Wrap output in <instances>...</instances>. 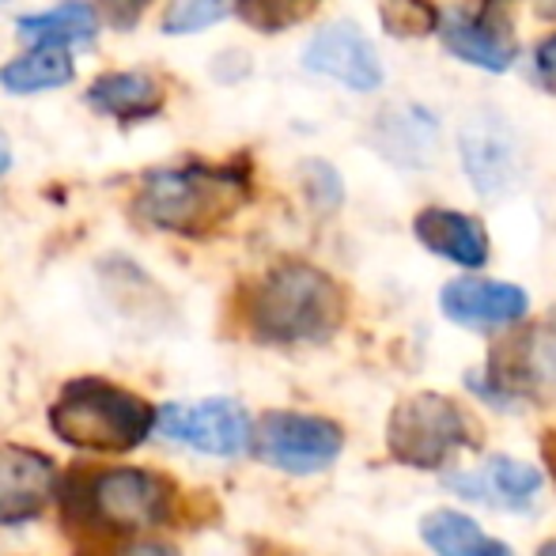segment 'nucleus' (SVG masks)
Masks as SVG:
<instances>
[{
    "mask_svg": "<svg viewBox=\"0 0 556 556\" xmlns=\"http://www.w3.org/2000/svg\"><path fill=\"white\" fill-rule=\"evenodd\" d=\"M247 330L265 344H323L344 326V288L311 262H280L247 292Z\"/></svg>",
    "mask_w": 556,
    "mask_h": 556,
    "instance_id": "1",
    "label": "nucleus"
},
{
    "mask_svg": "<svg viewBox=\"0 0 556 556\" xmlns=\"http://www.w3.org/2000/svg\"><path fill=\"white\" fill-rule=\"evenodd\" d=\"M250 198L247 163H182L163 167L140 182L137 216L160 231L175 235H208L213 227L231 220Z\"/></svg>",
    "mask_w": 556,
    "mask_h": 556,
    "instance_id": "2",
    "label": "nucleus"
},
{
    "mask_svg": "<svg viewBox=\"0 0 556 556\" xmlns=\"http://www.w3.org/2000/svg\"><path fill=\"white\" fill-rule=\"evenodd\" d=\"M175 484L152 469H76L65 484V515L88 534H144L175 515Z\"/></svg>",
    "mask_w": 556,
    "mask_h": 556,
    "instance_id": "3",
    "label": "nucleus"
},
{
    "mask_svg": "<svg viewBox=\"0 0 556 556\" xmlns=\"http://www.w3.org/2000/svg\"><path fill=\"white\" fill-rule=\"evenodd\" d=\"M160 409L106 379H73L50 405V428L61 443L122 454L152 435Z\"/></svg>",
    "mask_w": 556,
    "mask_h": 556,
    "instance_id": "4",
    "label": "nucleus"
},
{
    "mask_svg": "<svg viewBox=\"0 0 556 556\" xmlns=\"http://www.w3.org/2000/svg\"><path fill=\"white\" fill-rule=\"evenodd\" d=\"M469 413L446 394H413L394 405L387 425V451L413 469H440L454 451L473 446Z\"/></svg>",
    "mask_w": 556,
    "mask_h": 556,
    "instance_id": "5",
    "label": "nucleus"
},
{
    "mask_svg": "<svg viewBox=\"0 0 556 556\" xmlns=\"http://www.w3.org/2000/svg\"><path fill=\"white\" fill-rule=\"evenodd\" d=\"M458 167L466 182L473 186L477 198L484 201H504L527 178V152L496 106H477L462 117L458 125Z\"/></svg>",
    "mask_w": 556,
    "mask_h": 556,
    "instance_id": "6",
    "label": "nucleus"
},
{
    "mask_svg": "<svg viewBox=\"0 0 556 556\" xmlns=\"http://www.w3.org/2000/svg\"><path fill=\"white\" fill-rule=\"evenodd\" d=\"M469 387L500 409L515 402L556 397V333L538 326V330H527L515 341L500 344L489 367L469 375Z\"/></svg>",
    "mask_w": 556,
    "mask_h": 556,
    "instance_id": "7",
    "label": "nucleus"
},
{
    "mask_svg": "<svg viewBox=\"0 0 556 556\" xmlns=\"http://www.w3.org/2000/svg\"><path fill=\"white\" fill-rule=\"evenodd\" d=\"M440 46L462 65H473L481 73L504 76L519 61V38L515 23L504 12V4H451L440 12Z\"/></svg>",
    "mask_w": 556,
    "mask_h": 556,
    "instance_id": "8",
    "label": "nucleus"
},
{
    "mask_svg": "<svg viewBox=\"0 0 556 556\" xmlns=\"http://www.w3.org/2000/svg\"><path fill=\"white\" fill-rule=\"evenodd\" d=\"M344 451V432L330 417L315 413H265L254 428V454L273 469L307 477L333 466Z\"/></svg>",
    "mask_w": 556,
    "mask_h": 556,
    "instance_id": "9",
    "label": "nucleus"
},
{
    "mask_svg": "<svg viewBox=\"0 0 556 556\" xmlns=\"http://www.w3.org/2000/svg\"><path fill=\"white\" fill-rule=\"evenodd\" d=\"M300 61L311 76H326V80L359 91V96H371L387 80L379 50L364 35V27L352 20H333L326 27H318L303 46Z\"/></svg>",
    "mask_w": 556,
    "mask_h": 556,
    "instance_id": "10",
    "label": "nucleus"
},
{
    "mask_svg": "<svg viewBox=\"0 0 556 556\" xmlns=\"http://www.w3.org/2000/svg\"><path fill=\"white\" fill-rule=\"evenodd\" d=\"M155 428L167 440L186 443L201 454H216V458H231V454H242L254 443L247 409L239 402H231V397L163 405L160 417H155Z\"/></svg>",
    "mask_w": 556,
    "mask_h": 556,
    "instance_id": "11",
    "label": "nucleus"
},
{
    "mask_svg": "<svg viewBox=\"0 0 556 556\" xmlns=\"http://www.w3.org/2000/svg\"><path fill=\"white\" fill-rule=\"evenodd\" d=\"M443 125L420 103H390L371 117L367 144L402 170H425L440 160Z\"/></svg>",
    "mask_w": 556,
    "mask_h": 556,
    "instance_id": "12",
    "label": "nucleus"
},
{
    "mask_svg": "<svg viewBox=\"0 0 556 556\" xmlns=\"http://www.w3.org/2000/svg\"><path fill=\"white\" fill-rule=\"evenodd\" d=\"M440 307L454 326L466 330H504L530 315V295L511 280L454 277L443 285Z\"/></svg>",
    "mask_w": 556,
    "mask_h": 556,
    "instance_id": "13",
    "label": "nucleus"
},
{
    "mask_svg": "<svg viewBox=\"0 0 556 556\" xmlns=\"http://www.w3.org/2000/svg\"><path fill=\"white\" fill-rule=\"evenodd\" d=\"M58 466L35 446H0V527L30 522L58 496Z\"/></svg>",
    "mask_w": 556,
    "mask_h": 556,
    "instance_id": "14",
    "label": "nucleus"
},
{
    "mask_svg": "<svg viewBox=\"0 0 556 556\" xmlns=\"http://www.w3.org/2000/svg\"><path fill=\"white\" fill-rule=\"evenodd\" d=\"M413 235L428 254L458 265V269H484L492 254V242L484 224L473 213L446 205H425L413 216Z\"/></svg>",
    "mask_w": 556,
    "mask_h": 556,
    "instance_id": "15",
    "label": "nucleus"
},
{
    "mask_svg": "<svg viewBox=\"0 0 556 556\" xmlns=\"http://www.w3.org/2000/svg\"><path fill=\"white\" fill-rule=\"evenodd\" d=\"M458 496L469 500H484V504H500V507H527L530 500L542 492V473L534 466L519 458H507V454H492L481 469L473 473H462V477H446Z\"/></svg>",
    "mask_w": 556,
    "mask_h": 556,
    "instance_id": "16",
    "label": "nucleus"
},
{
    "mask_svg": "<svg viewBox=\"0 0 556 556\" xmlns=\"http://www.w3.org/2000/svg\"><path fill=\"white\" fill-rule=\"evenodd\" d=\"M88 106L117 125L152 122L163 111V84L152 73H103L91 80Z\"/></svg>",
    "mask_w": 556,
    "mask_h": 556,
    "instance_id": "17",
    "label": "nucleus"
},
{
    "mask_svg": "<svg viewBox=\"0 0 556 556\" xmlns=\"http://www.w3.org/2000/svg\"><path fill=\"white\" fill-rule=\"evenodd\" d=\"M73 76L76 65L68 46L35 42V50L0 68V88L12 91V96H38V91L65 88V84H73Z\"/></svg>",
    "mask_w": 556,
    "mask_h": 556,
    "instance_id": "18",
    "label": "nucleus"
},
{
    "mask_svg": "<svg viewBox=\"0 0 556 556\" xmlns=\"http://www.w3.org/2000/svg\"><path fill=\"white\" fill-rule=\"evenodd\" d=\"M420 538L435 556H515L500 538L484 534L469 515L440 507L420 519Z\"/></svg>",
    "mask_w": 556,
    "mask_h": 556,
    "instance_id": "19",
    "label": "nucleus"
},
{
    "mask_svg": "<svg viewBox=\"0 0 556 556\" xmlns=\"http://www.w3.org/2000/svg\"><path fill=\"white\" fill-rule=\"evenodd\" d=\"M15 30L27 42H58V46H91L99 35V12L96 4H84V0H65V4L50 8V12L20 15Z\"/></svg>",
    "mask_w": 556,
    "mask_h": 556,
    "instance_id": "20",
    "label": "nucleus"
},
{
    "mask_svg": "<svg viewBox=\"0 0 556 556\" xmlns=\"http://www.w3.org/2000/svg\"><path fill=\"white\" fill-rule=\"evenodd\" d=\"M323 0H235V15L257 35H285L307 23Z\"/></svg>",
    "mask_w": 556,
    "mask_h": 556,
    "instance_id": "21",
    "label": "nucleus"
},
{
    "mask_svg": "<svg viewBox=\"0 0 556 556\" xmlns=\"http://www.w3.org/2000/svg\"><path fill=\"white\" fill-rule=\"evenodd\" d=\"M379 23L390 38H432L440 30V8L432 0H379Z\"/></svg>",
    "mask_w": 556,
    "mask_h": 556,
    "instance_id": "22",
    "label": "nucleus"
},
{
    "mask_svg": "<svg viewBox=\"0 0 556 556\" xmlns=\"http://www.w3.org/2000/svg\"><path fill=\"white\" fill-rule=\"evenodd\" d=\"M235 12V0H170L163 15V35H198Z\"/></svg>",
    "mask_w": 556,
    "mask_h": 556,
    "instance_id": "23",
    "label": "nucleus"
},
{
    "mask_svg": "<svg viewBox=\"0 0 556 556\" xmlns=\"http://www.w3.org/2000/svg\"><path fill=\"white\" fill-rule=\"evenodd\" d=\"M300 178H303V193H307V201L318 208V213H333V208L344 201V182H341V175H337L333 163L303 160Z\"/></svg>",
    "mask_w": 556,
    "mask_h": 556,
    "instance_id": "24",
    "label": "nucleus"
},
{
    "mask_svg": "<svg viewBox=\"0 0 556 556\" xmlns=\"http://www.w3.org/2000/svg\"><path fill=\"white\" fill-rule=\"evenodd\" d=\"M530 80H534V88L556 99V30L530 50Z\"/></svg>",
    "mask_w": 556,
    "mask_h": 556,
    "instance_id": "25",
    "label": "nucleus"
},
{
    "mask_svg": "<svg viewBox=\"0 0 556 556\" xmlns=\"http://www.w3.org/2000/svg\"><path fill=\"white\" fill-rule=\"evenodd\" d=\"M99 12H103V20L111 23L114 30H122V35H129V30L140 27V20H144L148 4H155V0H96Z\"/></svg>",
    "mask_w": 556,
    "mask_h": 556,
    "instance_id": "26",
    "label": "nucleus"
},
{
    "mask_svg": "<svg viewBox=\"0 0 556 556\" xmlns=\"http://www.w3.org/2000/svg\"><path fill=\"white\" fill-rule=\"evenodd\" d=\"M122 556H182L175 549V545H163V542H137V545H129Z\"/></svg>",
    "mask_w": 556,
    "mask_h": 556,
    "instance_id": "27",
    "label": "nucleus"
},
{
    "mask_svg": "<svg viewBox=\"0 0 556 556\" xmlns=\"http://www.w3.org/2000/svg\"><path fill=\"white\" fill-rule=\"evenodd\" d=\"M542 454H545V466H549V473L556 481V428H549V432L542 435Z\"/></svg>",
    "mask_w": 556,
    "mask_h": 556,
    "instance_id": "28",
    "label": "nucleus"
},
{
    "mask_svg": "<svg viewBox=\"0 0 556 556\" xmlns=\"http://www.w3.org/2000/svg\"><path fill=\"white\" fill-rule=\"evenodd\" d=\"M534 12H538V20L556 23V0H538V4H534Z\"/></svg>",
    "mask_w": 556,
    "mask_h": 556,
    "instance_id": "29",
    "label": "nucleus"
},
{
    "mask_svg": "<svg viewBox=\"0 0 556 556\" xmlns=\"http://www.w3.org/2000/svg\"><path fill=\"white\" fill-rule=\"evenodd\" d=\"M12 167V144H8V137L0 132V175Z\"/></svg>",
    "mask_w": 556,
    "mask_h": 556,
    "instance_id": "30",
    "label": "nucleus"
},
{
    "mask_svg": "<svg viewBox=\"0 0 556 556\" xmlns=\"http://www.w3.org/2000/svg\"><path fill=\"white\" fill-rule=\"evenodd\" d=\"M538 556H556V538H553V542H545L542 549H538Z\"/></svg>",
    "mask_w": 556,
    "mask_h": 556,
    "instance_id": "31",
    "label": "nucleus"
},
{
    "mask_svg": "<svg viewBox=\"0 0 556 556\" xmlns=\"http://www.w3.org/2000/svg\"><path fill=\"white\" fill-rule=\"evenodd\" d=\"M492 4H511V0H492Z\"/></svg>",
    "mask_w": 556,
    "mask_h": 556,
    "instance_id": "32",
    "label": "nucleus"
},
{
    "mask_svg": "<svg viewBox=\"0 0 556 556\" xmlns=\"http://www.w3.org/2000/svg\"><path fill=\"white\" fill-rule=\"evenodd\" d=\"M0 4H4V0H0Z\"/></svg>",
    "mask_w": 556,
    "mask_h": 556,
    "instance_id": "33",
    "label": "nucleus"
}]
</instances>
